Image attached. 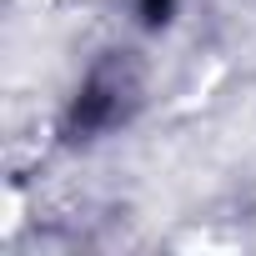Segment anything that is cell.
Segmentation results:
<instances>
[{
	"label": "cell",
	"instance_id": "6da1fadb",
	"mask_svg": "<svg viewBox=\"0 0 256 256\" xmlns=\"http://www.w3.org/2000/svg\"><path fill=\"white\" fill-rule=\"evenodd\" d=\"M131 96H136V70L126 60H106L90 70V80L80 86L76 106H70V136H96L106 126H116L126 110H131Z\"/></svg>",
	"mask_w": 256,
	"mask_h": 256
},
{
	"label": "cell",
	"instance_id": "7a4b0ae2",
	"mask_svg": "<svg viewBox=\"0 0 256 256\" xmlns=\"http://www.w3.org/2000/svg\"><path fill=\"white\" fill-rule=\"evenodd\" d=\"M171 6H176V0H141V16H146L151 26H161V20L171 16Z\"/></svg>",
	"mask_w": 256,
	"mask_h": 256
}]
</instances>
